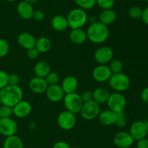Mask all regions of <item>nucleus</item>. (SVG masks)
Instances as JSON below:
<instances>
[{
    "mask_svg": "<svg viewBox=\"0 0 148 148\" xmlns=\"http://www.w3.org/2000/svg\"><path fill=\"white\" fill-rule=\"evenodd\" d=\"M7 1H9V2H13V1H15L17 0H6Z\"/></svg>",
    "mask_w": 148,
    "mask_h": 148,
    "instance_id": "49530a36",
    "label": "nucleus"
},
{
    "mask_svg": "<svg viewBox=\"0 0 148 148\" xmlns=\"http://www.w3.org/2000/svg\"><path fill=\"white\" fill-rule=\"evenodd\" d=\"M79 82L77 79L74 76H67L62 80V90L65 94L75 92L78 88Z\"/></svg>",
    "mask_w": 148,
    "mask_h": 148,
    "instance_id": "aec40b11",
    "label": "nucleus"
},
{
    "mask_svg": "<svg viewBox=\"0 0 148 148\" xmlns=\"http://www.w3.org/2000/svg\"><path fill=\"white\" fill-rule=\"evenodd\" d=\"M129 133L136 141L146 138V136L148 134V130L145 122L143 121H134L130 127Z\"/></svg>",
    "mask_w": 148,
    "mask_h": 148,
    "instance_id": "9b49d317",
    "label": "nucleus"
},
{
    "mask_svg": "<svg viewBox=\"0 0 148 148\" xmlns=\"http://www.w3.org/2000/svg\"><path fill=\"white\" fill-rule=\"evenodd\" d=\"M33 18L36 21L40 22L44 20L45 18V13L43 12L42 10H36L33 12Z\"/></svg>",
    "mask_w": 148,
    "mask_h": 148,
    "instance_id": "ea45409f",
    "label": "nucleus"
},
{
    "mask_svg": "<svg viewBox=\"0 0 148 148\" xmlns=\"http://www.w3.org/2000/svg\"><path fill=\"white\" fill-rule=\"evenodd\" d=\"M114 53L112 49L108 46H101L95 50L94 59L98 64H107L114 59Z\"/></svg>",
    "mask_w": 148,
    "mask_h": 148,
    "instance_id": "1a4fd4ad",
    "label": "nucleus"
},
{
    "mask_svg": "<svg viewBox=\"0 0 148 148\" xmlns=\"http://www.w3.org/2000/svg\"><path fill=\"white\" fill-rule=\"evenodd\" d=\"M98 118L99 120V122L102 125L106 126V127H109V126L115 124L117 118V114L112 111L111 110L106 109L101 111Z\"/></svg>",
    "mask_w": 148,
    "mask_h": 148,
    "instance_id": "a211bd4d",
    "label": "nucleus"
},
{
    "mask_svg": "<svg viewBox=\"0 0 148 148\" xmlns=\"http://www.w3.org/2000/svg\"><path fill=\"white\" fill-rule=\"evenodd\" d=\"M101 113V105L94 101H89L83 103L80 110L81 116L87 121H92L98 118Z\"/></svg>",
    "mask_w": 148,
    "mask_h": 148,
    "instance_id": "0eeeda50",
    "label": "nucleus"
},
{
    "mask_svg": "<svg viewBox=\"0 0 148 148\" xmlns=\"http://www.w3.org/2000/svg\"><path fill=\"white\" fill-rule=\"evenodd\" d=\"M17 43L20 47L28 50L35 47L36 38L33 35L27 32H23L19 34L17 39Z\"/></svg>",
    "mask_w": 148,
    "mask_h": 148,
    "instance_id": "f3484780",
    "label": "nucleus"
},
{
    "mask_svg": "<svg viewBox=\"0 0 148 148\" xmlns=\"http://www.w3.org/2000/svg\"><path fill=\"white\" fill-rule=\"evenodd\" d=\"M51 25L53 30L58 32L64 31L69 27L66 17L61 14L53 16L51 21Z\"/></svg>",
    "mask_w": 148,
    "mask_h": 148,
    "instance_id": "4be33fe9",
    "label": "nucleus"
},
{
    "mask_svg": "<svg viewBox=\"0 0 148 148\" xmlns=\"http://www.w3.org/2000/svg\"><path fill=\"white\" fill-rule=\"evenodd\" d=\"M115 125L119 127V128H123V127L127 125V117H126V114L124 111L117 114V118Z\"/></svg>",
    "mask_w": 148,
    "mask_h": 148,
    "instance_id": "f704fd0d",
    "label": "nucleus"
},
{
    "mask_svg": "<svg viewBox=\"0 0 148 148\" xmlns=\"http://www.w3.org/2000/svg\"><path fill=\"white\" fill-rule=\"evenodd\" d=\"M63 102L66 111H69L74 114H79L83 105V102L81 99L80 95L76 92L65 94Z\"/></svg>",
    "mask_w": 148,
    "mask_h": 148,
    "instance_id": "39448f33",
    "label": "nucleus"
},
{
    "mask_svg": "<svg viewBox=\"0 0 148 148\" xmlns=\"http://www.w3.org/2000/svg\"><path fill=\"white\" fill-rule=\"evenodd\" d=\"M53 148H71L69 145L65 141H58L53 145Z\"/></svg>",
    "mask_w": 148,
    "mask_h": 148,
    "instance_id": "a19ab883",
    "label": "nucleus"
},
{
    "mask_svg": "<svg viewBox=\"0 0 148 148\" xmlns=\"http://www.w3.org/2000/svg\"><path fill=\"white\" fill-rule=\"evenodd\" d=\"M88 39L95 44H101L108 40L109 29L108 26L98 22H94L88 27L86 31Z\"/></svg>",
    "mask_w": 148,
    "mask_h": 148,
    "instance_id": "f03ea898",
    "label": "nucleus"
},
{
    "mask_svg": "<svg viewBox=\"0 0 148 148\" xmlns=\"http://www.w3.org/2000/svg\"><path fill=\"white\" fill-rule=\"evenodd\" d=\"M18 130L17 122L12 118L0 119V134L4 137L15 135Z\"/></svg>",
    "mask_w": 148,
    "mask_h": 148,
    "instance_id": "f8f14e48",
    "label": "nucleus"
},
{
    "mask_svg": "<svg viewBox=\"0 0 148 148\" xmlns=\"http://www.w3.org/2000/svg\"><path fill=\"white\" fill-rule=\"evenodd\" d=\"M23 1H26V2H28V3H30V4H35V3L37 2L38 0H23Z\"/></svg>",
    "mask_w": 148,
    "mask_h": 148,
    "instance_id": "a18cd8bd",
    "label": "nucleus"
},
{
    "mask_svg": "<svg viewBox=\"0 0 148 148\" xmlns=\"http://www.w3.org/2000/svg\"><path fill=\"white\" fill-rule=\"evenodd\" d=\"M99 22L105 25L108 26L109 25L113 24L116 19V14L112 10H104L100 13L99 14Z\"/></svg>",
    "mask_w": 148,
    "mask_h": 148,
    "instance_id": "393cba45",
    "label": "nucleus"
},
{
    "mask_svg": "<svg viewBox=\"0 0 148 148\" xmlns=\"http://www.w3.org/2000/svg\"><path fill=\"white\" fill-rule=\"evenodd\" d=\"M9 85V74L0 70V90Z\"/></svg>",
    "mask_w": 148,
    "mask_h": 148,
    "instance_id": "c9c22d12",
    "label": "nucleus"
},
{
    "mask_svg": "<svg viewBox=\"0 0 148 148\" xmlns=\"http://www.w3.org/2000/svg\"><path fill=\"white\" fill-rule=\"evenodd\" d=\"M141 19L145 24L147 25H148V6L144 10H143Z\"/></svg>",
    "mask_w": 148,
    "mask_h": 148,
    "instance_id": "c03bdc74",
    "label": "nucleus"
},
{
    "mask_svg": "<svg viewBox=\"0 0 148 148\" xmlns=\"http://www.w3.org/2000/svg\"><path fill=\"white\" fill-rule=\"evenodd\" d=\"M79 95L83 103L92 101V92L90 90H84Z\"/></svg>",
    "mask_w": 148,
    "mask_h": 148,
    "instance_id": "e433bc0d",
    "label": "nucleus"
},
{
    "mask_svg": "<svg viewBox=\"0 0 148 148\" xmlns=\"http://www.w3.org/2000/svg\"><path fill=\"white\" fill-rule=\"evenodd\" d=\"M114 144L119 148H129L134 144V139L127 132H119L114 136Z\"/></svg>",
    "mask_w": 148,
    "mask_h": 148,
    "instance_id": "ddd939ff",
    "label": "nucleus"
},
{
    "mask_svg": "<svg viewBox=\"0 0 148 148\" xmlns=\"http://www.w3.org/2000/svg\"><path fill=\"white\" fill-rule=\"evenodd\" d=\"M46 98L53 103H59L63 101L65 93L59 85H49L46 91Z\"/></svg>",
    "mask_w": 148,
    "mask_h": 148,
    "instance_id": "4468645a",
    "label": "nucleus"
},
{
    "mask_svg": "<svg viewBox=\"0 0 148 148\" xmlns=\"http://www.w3.org/2000/svg\"><path fill=\"white\" fill-rule=\"evenodd\" d=\"M96 4L103 10H110L114 6L115 0H96Z\"/></svg>",
    "mask_w": 148,
    "mask_h": 148,
    "instance_id": "72a5a7b5",
    "label": "nucleus"
},
{
    "mask_svg": "<svg viewBox=\"0 0 148 148\" xmlns=\"http://www.w3.org/2000/svg\"><path fill=\"white\" fill-rule=\"evenodd\" d=\"M66 20L68 25L72 30L82 28L88 20V14L85 10L80 8H75L71 10L67 14Z\"/></svg>",
    "mask_w": 148,
    "mask_h": 148,
    "instance_id": "7ed1b4c3",
    "label": "nucleus"
},
{
    "mask_svg": "<svg viewBox=\"0 0 148 148\" xmlns=\"http://www.w3.org/2000/svg\"><path fill=\"white\" fill-rule=\"evenodd\" d=\"M145 1L146 2H147V3H148V0H145Z\"/></svg>",
    "mask_w": 148,
    "mask_h": 148,
    "instance_id": "de8ad7c7",
    "label": "nucleus"
},
{
    "mask_svg": "<svg viewBox=\"0 0 148 148\" xmlns=\"http://www.w3.org/2000/svg\"><path fill=\"white\" fill-rule=\"evenodd\" d=\"M92 101L96 102L99 105L106 103L109 98L111 92L107 88L100 87L92 91Z\"/></svg>",
    "mask_w": 148,
    "mask_h": 148,
    "instance_id": "412c9836",
    "label": "nucleus"
},
{
    "mask_svg": "<svg viewBox=\"0 0 148 148\" xmlns=\"http://www.w3.org/2000/svg\"><path fill=\"white\" fill-rule=\"evenodd\" d=\"M33 72L36 77L45 78L51 71V65L49 62L46 61H40L35 64L33 68Z\"/></svg>",
    "mask_w": 148,
    "mask_h": 148,
    "instance_id": "b1692460",
    "label": "nucleus"
},
{
    "mask_svg": "<svg viewBox=\"0 0 148 148\" xmlns=\"http://www.w3.org/2000/svg\"><path fill=\"white\" fill-rule=\"evenodd\" d=\"M17 11L18 15L23 20H30L33 18L34 10L31 4L23 1L17 4Z\"/></svg>",
    "mask_w": 148,
    "mask_h": 148,
    "instance_id": "6ab92c4d",
    "label": "nucleus"
},
{
    "mask_svg": "<svg viewBox=\"0 0 148 148\" xmlns=\"http://www.w3.org/2000/svg\"><path fill=\"white\" fill-rule=\"evenodd\" d=\"M19 82H20V77L17 74L12 73L9 75V85H19Z\"/></svg>",
    "mask_w": 148,
    "mask_h": 148,
    "instance_id": "58836bf2",
    "label": "nucleus"
},
{
    "mask_svg": "<svg viewBox=\"0 0 148 148\" xmlns=\"http://www.w3.org/2000/svg\"><path fill=\"white\" fill-rule=\"evenodd\" d=\"M12 115V107L1 104V106H0V119L11 118V116Z\"/></svg>",
    "mask_w": 148,
    "mask_h": 148,
    "instance_id": "7c9ffc66",
    "label": "nucleus"
},
{
    "mask_svg": "<svg viewBox=\"0 0 148 148\" xmlns=\"http://www.w3.org/2000/svg\"><path fill=\"white\" fill-rule=\"evenodd\" d=\"M52 42L49 38L40 37L36 39L35 48L39 51V53H46L51 49Z\"/></svg>",
    "mask_w": 148,
    "mask_h": 148,
    "instance_id": "a878e982",
    "label": "nucleus"
},
{
    "mask_svg": "<svg viewBox=\"0 0 148 148\" xmlns=\"http://www.w3.org/2000/svg\"><path fill=\"white\" fill-rule=\"evenodd\" d=\"M137 148H148V139L144 138L138 140L137 143Z\"/></svg>",
    "mask_w": 148,
    "mask_h": 148,
    "instance_id": "79ce46f5",
    "label": "nucleus"
},
{
    "mask_svg": "<svg viewBox=\"0 0 148 148\" xmlns=\"http://www.w3.org/2000/svg\"><path fill=\"white\" fill-rule=\"evenodd\" d=\"M143 10L139 6H132L129 9L128 14L131 18L134 20H137L142 17Z\"/></svg>",
    "mask_w": 148,
    "mask_h": 148,
    "instance_id": "c756f323",
    "label": "nucleus"
},
{
    "mask_svg": "<svg viewBox=\"0 0 148 148\" xmlns=\"http://www.w3.org/2000/svg\"><path fill=\"white\" fill-rule=\"evenodd\" d=\"M48 85L44 78L36 77L32 78L29 82V88L30 90L36 94H43L47 90Z\"/></svg>",
    "mask_w": 148,
    "mask_h": 148,
    "instance_id": "dca6fc26",
    "label": "nucleus"
},
{
    "mask_svg": "<svg viewBox=\"0 0 148 148\" xmlns=\"http://www.w3.org/2000/svg\"><path fill=\"white\" fill-rule=\"evenodd\" d=\"M0 104H1V101H0Z\"/></svg>",
    "mask_w": 148,
    "mask_h": 148,
    "instance_id": "09e8293b",
    "label": "nucleus"
},
{
    "mask_svg": "<svg viewBox=\"0 0 148 148\" xmlns=\"http://www.w3.org/2000/svg\"><path fill=\"white\" fill-rule=\"evenodd\" d=\"M110 70L112 74H118L122 72L124 65L122 62L119 59H113L111 61L108 65Z\"/></svg>",
    "mask_w": 148,
    "mask_h": 148,
    "instance_id": "cd10ccee",
    "label": "nucleus"
},
{
    "mask_svg": "<svg viewBox=\"0 0 148 148\" xmlns=\"http://www.w3.org/2000/svg\"><path fill=\"white\" fill-rule=\"evenodd\" d=\"M112 75L111 70L107 64H98L93 69L92 76L94 80L100 83L108 82Z\"/></svg>",
    "mask_w": 148,
    "mask_h": 148,
    "instance_id": "9d476101",
    "label": "nucleus"
},
{
    "mask_svg": "<svg viewBox=\"0 0 148 148\" xmlns=\"http://www.w3.org/2000/svg\"><path fill=\"white\" fill-rule=\"evenodd\" d=\"M140 97H141V99L143 102H145V103H148V87L143 89V90L141 92V94H140Z\"/></svg>",
    "mask_w": 148,
    "mask_h": 148,
    "instance_id": "37998d69",
    "label": "nucleus"
},
{
    "mask_svg": "<svg viewBox=\"0 0 148 148\" xmlns=\"http://www.w3.org/2000/svg\"><path fill=\"white\" fill-rule=\"evenodd\" d=\"M13 115L17 118L24 119L28 116L32 111V106L30 102L22 100L12 108Z\"/></svg>",
    "mask_w": 148,
    "mask_h": 148,
    "instance_id": "2eb2a0df",
    "label": "nucleus"
},
{
    "mask_svg": "<svg viewBox=\"0 0 148 148\" xmlns=\"http://www.w3.org/2000/svg\"><path fill=\"white\" fill-rule=\"evenodd\" d=\"M3 148H23V143L21 139L15 135L6 137L3 143Z\"/></svg>",
    "mask_w": 148,
    "mask_h": 148,
    "instance_id": "bb28decb",
    "label": "nucleus"
},
{
    "mask_svg": "<svg viewBox=\"0 0 148 148\" xmlns=\"http://www.w3.org/2000/svg\"><path fill=\"white\" fill-rule=\"evenodd\" d=\"M39 55H40V53H39L38 51L35 47L27 50V57H28L30 59H32V60L37 59L38 58Z\"/></svg>",
    "mask_w": 148,
    "mask_h": 148,
    "instance_id": "4c0bfd02",
    "label": "nucleus"
},
{
    "mask_svg": "<svg viewBox=\"0 0 148 148\" xmlns=\"http://www.w3.org/2000/svg\"><path fill=\"white\" fill-rule=\"evenodd\" d=\"M77 118L75 114L68 111H64L58 115L57 124L62 130L69 131L75 127Z\"/></svg>",
    "mask_w": 148,
    "mask_h": 148,
    "instance_id": "6e6552de",
    "label": "nucleus"
},
{
    "mask_svg": "<svg viewBox=\"0 0 148 148\" xmlns=\"http://www.w3.org/2000/svg\"><path fill=\"white\" fill-rule=\"evenodd\" d=\"M46 82H47L48 85H58L59 82V76L56 72H51L46 77L44 78Z\"/></svg>",
    "mask_w": 148,
    "mask_h": 148,
    "instance_id": "2f4dec72",
    "label": "nucleus"
},
{
    "mask_svg": "<svg viewBox=\"0 0 148 148\" xmlns=\"http://www.w3.org/2000/svg\"><path fill=\"white\" fill-rule=\"evenodd\" d=\"M23 90L19 85H8L0 90L1 104L14 107L23 100Z\"/></svg>",
    "mask_w": 148,
    "mask_h": 148,
    "instance_id": "f257e3e1",
    "label": "nucleus"
},
{
    "mask_svg": "<svg viewBox=\"0 0 148 148\" xmlns=\"http://www.w3.org/2000/svg\"><path fill=\"white\" fill-rule=\"evenodd\" d=\"M77 5L83 10H90L96 4V0H75Z\"/></svg>",
    "mask_w": 148,
    "mask_h": 148,
    "instance_id": "c85d7f7f",
    "label": "nucleus"
},
{
    "mask_svg": "<svg viewBox=\"0 0 148 148\" xmlns=\"http://www.w3.org/2000/svg\"><path fill=\"white\" fill-rule=\"evenodd\" d=\"M106 103L108 109L118 114L124 111L127 106V99L121 92H114L111 93Z\"/></svg>",
    "mask_w": 148,
    "mask_h": 148,
    "instance_id": "423d86ee",
    "label": "nucleus"
},
{
    "mask_svg": "<svg viewBox=\"0 0 148 148\" xmlns=\"http://www.w3.org/2000/svg\"><path fill=\"white\" fill-rule=\"evenodd\" d=\"M69 39L75 44L81 45L88 40V36L86 31L82 28L74 29L69 33Z\"/></svg>",
    "mask_w": 148,
    "mask_h": 148,
    "instance_id": "5701e85b",
    "label": "nucleus"
},
{
    "mask_svg": "<svg viewBox=\"0 0 148 148\" xmlns=\"http://www.w3.org/2000/svg\"><path fill=\"white\" fill-rule=\"evenodd\" d=\"M10 44L4 38H0V58L5 57L10 52Z\"/></svg>",
    "mask_w": 148,
    "mask_h": 148,
    "instance_id": "473e14b6",
    "label": "nucleus"
},
{
    "mask_svg": "<svg viewBox=\"0 0 148 148\" xmlns=\"http://www.w3.org/2000/svg\"><path fill=\"white\" fill-rule=\"evenodd\" d=\"M110 87L115 92H124L129 89L131 85V80L128 75L121 72L118 74H112L108 80Z\"/></svg>",
    "mask_w": 148,
    "mask_h": 148,
    "instance_id": "20e7f679",
    "label": "nucleus"
}]
</instances>
